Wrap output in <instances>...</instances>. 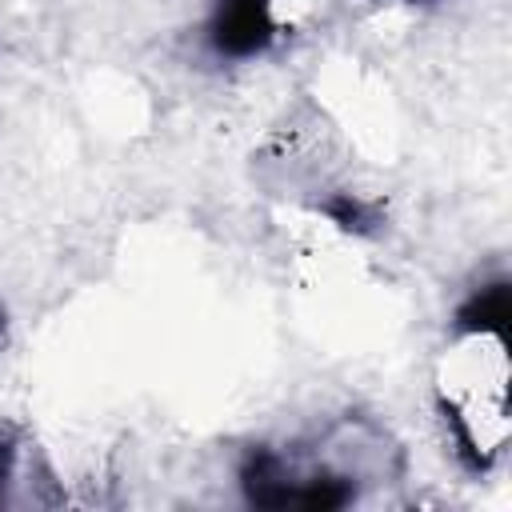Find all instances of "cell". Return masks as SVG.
<instances>
[{"label":"cell","mask_w":512,"mask_h":512,"mask_svg":"<svg viewBox=\"0 0 512 512\" xmlns=\"http://www.w3.org/2000/svg\"><path fill=\"white\" fill-rule=\"evenodd\" d=\"M280 36L276 0H212L204 16V44L216 60H256Z\"/></svg>","instance_id":"7a4b0ae2"},{"label":"cell","mask_w":512,"mask_h":512,"mask_svg":"<svg viewBox=\"0 0 512 512\" xmlns=\"http://www.w3.org/2000/svg\"><path fill=\"white\" fill-rule=\"evenodd\" d=\"M408 4H416V0H408Z\"/></svg>","instance_id":"52a82bcc"},{"label":"cell","mask_w":512,"mask_h":512,"mask_svg":"<svg viewBox=\"0 0 512 512\" xmlns=\"http://www.w3.org/2000/svg\"><path fill=\"white\" fill-rule=\"evenodd\" d=\"M236 484L252 508H312L332 512L356 500V476L328 464H300L296 456L252 444L236 464Z\"/></svg>","instance_id":"6da1fadb"},{"label":"cell","mask_w":512,"mask_h":512,"mask_svg":"<svg viewBox=\"0 0 512 512\" xmlns=\"http://www.w3.org/2000/svg\"><path fill=\"white\" fill-rule=\"evenodd\" d=\"M508 320H512V296H508V280L496 276V280H484L476 284L452 312V332L456 336H488L496 340L500 348H508Z\"/></svg>","instance_id":"3957f363"},{"label":"cell","mask_w":512,"mask_h":512,"mask_svg":"<svg viewBox=\"0 0 512 512\" xmlns=\"http://www.w3.org/2000/svg\"><path fill=\"white\" fill-rule=\"evenodd\" d=\"M320 212L340 228V232H352V236H368L376 232L384 220H380V208L356 192H332L328 200H320Z\"/></svg>","instance_id":"277c9868"},{"label":"cell","mask_w":512,"mask_h":512,"mask_svg":"<svg viewBox=\"0 0 512 512\" xmlns=\"http://www.w3.org/2000/svg\"><path fill=\"white\" fill-rule=\"evenodd\" d=\"M4 336H8V312H4V304H0V344H4Z\"/></svg>","instance_id":"8992f818"},{"label":"cell","mask_w":512,"mask_h":512,"mask_svg":"<svg viewBox=\"0 0 512 512\" xmlns=\"http://www.w3.org/2000/svg\"><path fill=\"white\" fill-rule=\"evenodd\" d=\"M16 456H20V432L12 424H0V504H4V488L16 476Z\"/></svg>","instance_id":"5b68a950"}]
</instances>
